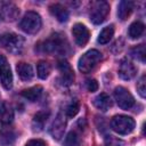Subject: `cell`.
I'll return each instance as SVG.
<instances>
[{
  "instance_id": "f546056e",
  "label": "cell",
  "mask_w": 146,
  "mask_h": 146,
  "mask_svg": "<svg viewBox=\"0 0 146 146\" xmlns=\"http://www.w3.org/2000/svg\"><path fill=\"white\" fill-rule=\"evenodd\" d=\"M86 88L90 92L97 91V89H98V82L95 79H88V80H86Z\"/></svg>"
},
{
  "instance_id": "ac0fdd59",
  "label": "cell",
  "mask_w": 146,
  "mask_h": 146,
  "mask_svg": "<svg viewBox=\"0 0 146 146\" xmlns=\"http://www.w3.org/2000/svg\"><path fill=\"white\" fill-rule=\"evenodd\" d=\"M133 6L135 3L132 1H121L119 3L117 7V16L121 21H125L128 19V17L131 15L132 10H133Z\"/></svg>"
},
{
  "instance_id": "7a4b0ae2",
  "label": "cell",
  "mask_w": 146,
  "mask_h": 146,
  "mask_svg": "<svg viewBox=\"0 0 146 146\" xmlns=\"http://www.w3.org/2000/svg\"><path fill=\"white\" fill-rule=\"evenodd\" d=\"M100 60H102L100 51H98L96 49H91V50H88L87 52H84L80 57V59L78 62V67L82 73H89L98 65V63Z\"/></svg>"
},
{
  "instance_id": "3957f363",
  "label": "cell",
  "mask_w": 146,
  "mask_h": 146,
  "mask_svg": "<svg viewBox=\"0 0 146 146\" xmlns=\"http://www.w3.org/2000/svg\"><path fill=\"white\" fill-rule=\"evenodd\" d=\"M0 47L11 54H19L24 48V39L15 33H5L0 35Z\"/></svg>"
},
{
  "instance_id": "4fadbf2b",
  "label": "cell",
  "mask_w": 146,
  "mask_h": 146,
  "mask_svg": "<svg viewBox=\"0 0 146 146\" xmlns=\"http://www.w3.org/2000/svg\"><path fill=\"white\" fill-rule=\"evenodd\" d=\"M137 73L136 66L128 59H122L119 65V75L123 80H131Z\"/></svg>"
},
{
  "instance_id": "4dcf8cb0",
  "label": "cell",
  "mask_w": 146,
  "mask_h": 146,
  "mask_svg": "<svg viewBox=\"0 0 146 146\" xmlns=\"http://www.w3.org/2000/svg\"><path fill=\"white\" fill-rule=\"evenodd\" d=\"M25 146H47V144L42 139H31L26 143Z\"/></svg>"
},
{
  "instance_id": "ffe728a7",
  "label": "cell",
  "mask_w": 146,
  "mask_h": 146,
  "mask_svg": "<svg viewBox=\"0 0 146 146\" xmlns=\"http://www.w3.org/2000/svg\"><path fill=\"white\" fill-rule=\"evenodd\" d=\"M14 119V111L8 103H3L0 106V122L3 124L11 123Z\"/></svg>"
},
{
  "instance_id": "f1b7e54d",
  "label": "cell",
  "mask_w": 146,
  "mask_h": 146,
  "mask_svg": "<svg viewBox=\"0 0 146 146\" xmlns=\"http://www.w3.org/2000/svg\"><path fill=\"white\" fill-rule=\"evenodd\" d=\"M105 145L106 146H123V141L116 137L107 136L105 138Z\"/></svg>"
},
{
  "instance_id": "9a60e30c",
  "label": "cell",
  "mask_w": 146,
  "mask_h": 146,
  "mask_svg": "<svg viewBox=\"0 0 146 146\" xmlns=\"http://www.w3.org/2000/svg\"><path fill=\"white\" fill-rule=\"evenodd\" d=\"M49 115H50V112L49 111H46V110L38 112L33 116V121H32V128H33V130L34 131H41L43 129V127H44V124H46Z\"/></svg>"
},
{
  "instance_id": "52a82bcc",
  "label": "cell",
  "mask_w": 146,
  "mask_h": 146,
  "mask_svg": "<svg viewBox=\"0 0 146 146\" xmlns=\"http://www.w3.org/2000/svg\"><path fill=\"white\" fill-rule=\"evenodd\" d=\"M114 98H115L119 107H121L122 110H129L135 105L133 96L124 87L120 86L114 89Z\"/></svg>"
},
{
  "instance_id": "7c38bea8",
  "label": "cell",
  "mask_w": 146,
  "mask_h": 146,
  "mask_svg": "<svg viewBox=\"0 0 146 146\" xmlns=\"http://www.w3.org/2000/svg\"><path fill=\"white\" fill-rule=\"evenodd\" d=\"M66 128V120L63 114H58L56 119L52 121L51 127H50V133L54 139L59 140L64 136V131Z\"/></svg>"
},
{
  "instance_id": "cb8c5ba5",
  "label": "cell",
  "mask_w": 146,
  "mask_h": 146,
  "mask_svg": "<svg viewBox=\"0 0 146 146\" xmlns=\"http://www.w3.org/2000/svg\"><path fill=\"white\" fill-rule=\"evenodd\" d=\"M15 140V132L9 129V128H5L0 130V143H2L3 145H10L13 144Z\"/></svg>"
},
{
  "instance_id": "484cf974",
  "label": "cell",
  "mask_w": 146,
  "mask_h": 146,
  "mask_svg": "<svg viewBox=\"0 0 146 146\" xmlns=\"http://www.w3.org/2000/svg\"><path fill=\"white\" fill-rule=\"evenodd\" d=\"M80 143V138L79 135L76 133V131H70L67 133V136L65 137L64 140V146H79Z\"/></svg>"
},
{
  "instance_id": "277c9868",
  "label": "cell",
  "mask_w": 146,
  "mask_h": 146,
  "mask_svg": "<svg viewBox=\"0 0 146 146\" xmlns=\"http://www.w3.org/2000/svg\"><path fill=\"white\" fill-rule=\"evenodd\" d=\"M135 120L128 115H115L111 120V128L119 135H128L135 129Z\"/></svg>"
},
{
  "instance_id": "44dd1931",
  "label": "cell",
  "mask_w": 146,
  "mask_h": 146,
  "mask_svg": "<svg viewBox=\"0 0 146 146\" xmlns=\"http://www.w3.org/2000/svg\"><path fill=\"white\" fill-rule=\"evenodd\" d=\"M113 35H114V26H113V25H108V26L104 27V29L100 31L97 41H98V43H100V44H105V43L110 42V40L112 39Z\"/></svg>"
},
{
  "instance_id": "d4e9b609",
  "label": "cell",
  "mask_w": 146,
  "mask_h": 146,
  "mask_svg": "<svg viewBox=\"0 0 146 146\" xmlns=\"http://www.w3.org/2000/svg\"><path fill=\"white\" fill-rule=\"evenodd\" d=\"M130 55L132 58L141 62V63H145V46L144 44H138L136 47H133L131 50H130Z\"/></svg>"
},
{
  "instance_id": "7402d4cb",
  "label": "cell",
  "mask_w": 146,
  "mask_h": 146,
  "mask_svg": "<svg viewBox=\"0 0 146 146\" xmlns=\"http://www.w3.org/2000/svg\"><path fill=\"white\" fill-rule=\"evenodd\" d=\"M144 30H145V25H144L141 22L137 21V22H133V23L130 25L128 33H129V36H130L131 39H138V38H140L141 34L144 33Z\"/></svg>"
},
{
  "instance_id": "2e32d148",
  "label": "cell",
  "mask_w": 146,
  "mask_h": 146,
  "mask_svg": "<svg viewBox=\"0 0 146 146\" xmlns=\"http://www.w3.org/2000/svg\"><path fill=\"white\" fill-rule=\"evenodd\" d=\"M94 105L97 110H99L102 112H106L112 106V100L107 94L102 92L94 98Z\"/></svg>"
},
{
  "instance_id": "83f0119b",
  "label": "cell",
  "mask_w": 146,
  "mask_h": 146,
  "mask_svg": "<svg viewBox=\"0 0 146 146\" xmlns=\"http://www.w3.org/2000/svg\"><path fill=\"white\" fill-rule=\"evenodd\" d=\"M137 91L143 98H145V96H146V76L145 75H141L140 79L138 80V82H137Z\"/></svg>"
},
{
  "instance_id": "6da1fadb",
  "label": "cell",
  "mask_w": 146,
  "mask_h": 146,
  "mask_svg": "<svg viewBox=\"0 0 146 146\" xmlns=\"http://www.w3.org/2000/svg\"><path fill=\"white\" fill-rule=\"evenodd\" d=\"M67 46L68 44H67L65 38L62 34H59V33H55L49 39H47L46 41L40 43L38 46V48L42 52H49V54L58 52V54H63V52H65Z\"/></svg>"
},
{
  "instance_id": "e0dca14e",
  "label": "cell",
  "mask_w": 146,
  "mask_h": 146,
  "mask_svg": "<svg viewBox=\"0 0 146 146\" xmlns=\"http://www.w3.org/2000/svg\"><path fill=\"white\" fill-rule=\"evenodd\" d=\"M16 71L18 73V76L23 81H30L34 75L32 66L29 63H24V62H21V63L17 64Z\"/></svg>"
},
{
  "instance_id": "603a6c76",
  "label": "cell",
  "mask_w": 146,
  "mask_h": 146,
  "mask_svg": "<svg viewBox=\"0 0 146 146\" xmlns=\"http://www.w3.org/2000/svg\"><path fill=\"white\" fill-rule=\"evenodd\" d=\"M36 72H38V76L40 79H47L51 72V66L48 62L40 60L36 65Z\"/></svg>"
},
{
  "instance_id": "30bf717a",
  "label": "cell",
  "mask_w": 146,
  "mask_h": 146,
  "mask_svg": "<svg viewBox=\"0 0 146 146\" xmlns=\"http://www.w3.org/2000/svg\"><path fill=\"white\" fill-rule=\"evenodd\" d=\"M72 34H73V38L75 40V43L80 47H83L89 41V38H90L89 30L87 29L86 25H83L81 23H76L73 25Z\"/></svg>"
},
{
  "instance_id": "8992f818",
  "label": "cell",
  "mask_w": 146,
  "mask_h": 146,
  "mask_svg": "<svg viewBox=\"0 0 146 146\" xmlns=\"http://www.w3.org/2000/svg\"><path fill=\"white\" fill-rule=\"evenodd\" d=\"M110 13V5L106 1H95L90 9V21L94 24H102Z\"/></svg>"
},
{
  "instance_id": "4316f807",
  "label": "cell",
  "mask_w": 146,
  "mask_h": 146,
  "mask_svg": "<svg viewBox=\"0 0 146 146\" xmlns=\"http://www.w3.org/2000/svg\"><path fill=\"white\" fill-rule=\"evenodd\" d=\"M79 110H80L79 102H78V100H72V102L67 105L65 112H66V115H67L68 117H73V116H75V115L78 114Z\"/></svg>"
},
{
  "instance_id": "8fae6325",
  "label": "cell",
  "mask_w": 146,
  "mask_h": 146,
  "mask_svg": "<svg viewBox=\"0 0 146 146\" xmlns=\"http://www.w3.org/2000/svg\"><path fill=\"white\" fill-rule=\"evenodd\" d=\"M19 9L14 3L7 2L0 8V19L3 22H14L18 18Z\"/></svg>"
},
{
  "instance_id": "5bb4252c",
  "label": "cell",
  "mask_w": 146,
  "mask_h": 146,
  "mask_svg": "<svg viewBox=\"0 0 146 146\" xmlns=\"http://www.w3.org/2000/svg\"><path fill=\"white\" fill-rule=\"evenodd\" d=\"M49 11L50 14L60 23H64L68 19V11L67 9L60 5V3H54L49 7Z\"/></svg>"
},
{
  "instance_id": "ba28073f",
  "label": "cell",
  "mask_w": 146,
  "mask_h": 146,
  "mask_svg": "<svg viewBox=\"0 0 146 146\" xmlns=\"http://www.w3.org/2000/svg\"><path fill=\"white\" fill-rule=\"evenodd\" d=\"M58 70L60 72V75H59L60 84L64 87L71 86L74 81V72H73L71 65L68 64V62L65 59H60L58 62Z\"/></svg>"
},
{
  "instance_id": "d6986e66",
  "label": "cell",
  "mask_w": 146,
  "mask_h": 146,
  "mask_svg": "<svg viewBox=\"0 0 146 146\" xmlns=\"http://www.w3.org/2000/svg\"><path fill=\"white\" fill-rule=\"evenodd\" d=\"M42 87L41 86H34V87H31V88H27V89H24L22 91V96L30 100V102H36L41 95H42Z\"/></svg>"
},
{
  "instance_id": "5b68a950",
  "label": "cell",
  "mask_w": 146,
  "mask_h": 146,
  "mask_svg": "<svg viewBox=\"0 0 146 146\" xmlns=\"http://www.w3.org/2000/svg\"><path fill=\"white\" fill-rule=\"evenodd\" d=\"M41 24H42V21H41V17L38 13L27 11L23 16V18L19 23V27L25 33L34 34L41 29Z\"/></svg>"
},
{
  "instance_id": "9c48e42d",
  "label": "cell",
  "mask_w": 146,
  "mask_h": 146,
  "mask_svg": "<svg viewBox=\"0 0 146 146\" xmlns=\"http://www.w3.org/2000/svg\"><path fill=\"white\" fill-rule=\"evenodd\" d=\"M0 81L6 89L13 87V73L5 56H0Z\"/></svg>"
}]
</instances>
